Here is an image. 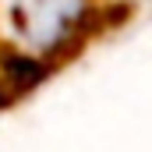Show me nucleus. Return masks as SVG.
<instances>
[{"label": "nucleus", "mask_w": 152, "mask_h": 152, "mask_svg": "<svg viewBox=\"0 0 152 152\" xmlns=\"http://www.w3.org/2000/svg\"><path fill=\"white\" fill-rule=\"evenodd\" d=\"M4 71H7V78H11L18 88H36L39 81L50 75V67H46L39 57H25V53L4 57Z\"/></svg>", "instance_id": "1"}, {"label": "nucleus", "mask_w": 152, "mask_h": 152, "mask_svg": "<svg viewBox=\"0 0 152 152\" xmlns=\"http://www.w3.org/2000/svg\"><path fill=\"white\" fill-rule=\"evenodd\" d=\"M7 103H11V92H4V88H0V106H7Z\"/></svg>", "instance_id": "2"}]
</instances>
